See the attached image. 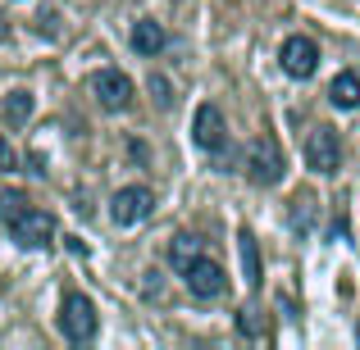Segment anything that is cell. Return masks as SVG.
Wrapping results in <instances>:
<instances>
[{
	"label": "cell",
	"mask_w": 360,
	"mask_h": 350,
	"mask_svg": "<svg viewBox=\"0 0 360 350\" xmlns=\"http://www.w3.org/2000/svg\"><path fill=\"white\" fill-rule=\"evenodd\" d=\"M283 60V73H292V78H310V73L319 69V46L310 41V36H288L278 51Z\"/></svg>",
	"instance_id": "obj_8"
},
{
	"label": "cell",
	"mask_w": 360,
	"mask_h": 350,
	"mask_svg": "<svg viewBox=\"0 0 360 350\" xmlns=\"http://www.w3.org/2000/svg\"><path fill=\"white\" fill-rule=\"evenodd\" d=\"M238 255H242V273H246V287H260L264 282V264H260V245H255L251 232H238Z\"/></svg>",
	"instance_id": "obj_10"
},
{
	"label": "cell",
	"mask_w": 360,
	"mask_h": 350,
	"mask_svg": "<svg viewBox=\"0 0 360 350\" xmlns=\"http://www.w3.org/2000/svg\"><path fill=\"white\" fill-rule=\"evenodd\" d=\"M192 137L201 150H210V155H219L224 150V114L214 105H196V119H192Z\"/></svg>",
	"instance_id": "obj_9"
},
{
	"label": "cell",
	"mask_w": 360,
	"mask_h": 350,
	"mask_svg": "<svg viewBox=\"0 0 360 350\" xmlns=\"http://www.w3.org/2000/svg\"><path fill=\"white\" fill-rule=\"evenodd\" d=\"M91 96L101 100V109H128L132 105V78L119 69H101L96 78H91Z\"/></svg>",
	"instance_id": "obj_7"
},
{
	"label": "cell",
	"mask_w": 360,
	"mask_h": 350,
	"mask_svg": "<svg viewBox=\"0 0 360 350\" xmlns=\"http://www.w3.org/2000/svg\"><path fill=\"white\" fill-rule=\"evenodd\" d=\"M132 51L137 55H160L165 51V27H160L155 18H141V23L132 27Z\"/></svg>",
	"instance_id": "obj_12"
},
{
	"label": "cell",
	"mask_w": 360,
	"mask_h": 350,
	"mask_svg": "<svg viewBox=\"0 0 360 350\" xmlns=\"http://www.w3.org/2000/svg\"><path fill=\"white\" fill-rule=\"evenodd\" d=\"M9 236H14L23 250H41V245L55 241V219L46 210H32V205H23L18 214H9Z\"/></svg>",
	"instance_id": "obj_1"
},
{
	"label": "cell",
	"mask_w": 360,
	"mask_h": 350,
	"mask_svg": "<svg viewBox=\"0 0 360 350\" xmlns=\"http://www.w3.org/2000/svg\"><path fill=\"white\" fill-rule=\"evenodd\" d=\"M238 332H246V337H260V323H255V318L246 314V309L238 314Z\"/></svg>",
	"instance_id": "obj_16"
},
{
	"label": "cell",
	"mask_w": 360,
	"mask_h": 350,
	"mask_svg": "<svg viewBox=\"0 0 360 350\" xmlns=\"http://www.w3.org/2000/svg\"><path fill=\"white\" fill-rule=\"evenodd\" d=\"M242 168H246V177H251L255 187H274L283 177V150H278V141L274 137H260V141H251L246 146V159H242Z\"/></svg>",
	"instance_id": "obj_2"
},
{
	"label": "cell",
	"mask_w": 360,
	"mask_h": 350,
	"mask_svg": "<svg viewBox=\"0 0 360 350\" xmlns=\"http://www.w3.org/2000/svg\"><path fill=\"white\" fill-rule=\"evenodd\" d=\"M0 41H9V23H5V18H0Z\"/></svg>",
	"instance_id": "obj_18"
},
{
	"label": "cell",
	"mask_w": 360,
	"mask_h": 350,
	"mask_svg": "<svg viewBox=\"0 0 360 350\" xmlns=\"http://www.w3.org/2000/svg\"><path fill=\"white\" fill-rule=\"evenodd\" d=\"M0 168H5V173H14V168H18V155H14V146H9L5 137H0Z\"/></svg>",
	"instance_id": "obj_15"
},
{
	"label": "cell",
	"mask_w": 360,
	"mask_h": 350,
	"mask_svg": "<svg viewBox=\"0 0 360 350\" xmlns=\"http://www.w3.org/2000/svg\"><path fill=\"white\" fill-rule=\"evenodd\" d=\"M328 100H333L338 109H356L360 105V73H338L333 78V87H328Z\"/></svg>",
	"instance_id": "obj_13"
},
{
	"label": "cell",
	"mask_w": 360,
	"mask_h": 350,
	"mask_svg": "<svg viewBox=\"0 0 360 350\" xmlns=\"http://www.w3.org/2000/svg\"><path fill=\"white\" fill-rule=\"evenodd\" d=\"M150 210H155V191L150 187H123V191H115V201H110V219L119 228H132V223L150 219Z\"/></svg>",
	"instance_id": "obj_4"
},
{
	"label": "cell",
	"mask_w": 360,
	"mask_h": 350,
	"mask_svg": "<svg viewBox=\"0 0 360 350\" xmlns=\"http://www.w3.org/2000/svg\"><path fill=\"white\" fill-rule=\"evenodd\" d=\"M60 332L69 337V342H91V337H96V305H91L82 291L64 296V305H60Z\"/></svg>",
	"instance_id": "obj_3"
},
{
	"label": "cell",
	"mask_w": 360,
	"mask_h": 350,
	"mask_svg": "<svg viewBox=\"0 0 360 350\" xmlns=\"http://www.w3.org/2000/svg\"><path fill=\"white\" fill-rule=\"evenodd\" d=\"M201 255H205V245H201V236H196V232H183V236L169 241V264H174L178 273H187V264L201 260Z\"/></svg>",
	"instance_id": "obj_11"
},
{
	"label": "cell",
	"mask_w": 360,
	"mask_h": 350,
	"mask_svg": "<svg viewBox=\"0 0 360 350\" xmlns=\"http://www.w3.org/2000/svg\"><path fill=\"white\" fill-rule=\"evenodd\" d=\"M5 119H9V123H27V119H32V91H9Z\"/></svg>",
	"instance_id": "obj_14"
},
{
	"label": "cell",
	"mask_w": 360,
	"mask_h": 350,
	"mask_svg": "<svg viewBox=\"0 0 360 350\" xmlns=\"http://www.w3.org/2000/svg\"><path fill=\"white\" fill-rule=\"evenodd\" d=\"M183 278H187V291H192L196 300H219L224 291H229V273H224L214 260H205V255L187 264Z\"/></svg>",
	"instance_id": "obj_5"
},
{
	"label": "cell",
	"mask_w": 360,
	"mask_h": 350,
	"mask_svg": "<svg viewBox=\"0 0 360 350\" xmlns=\"http://www.w3.org/2000/svg\"><path fill=\"white\" fill-rule=\"evenodd\" d=\"M356 337H360V323H356Z\"/></svg>",
	"instance_id": "obj_19"
},
{
	"label": "cell",
	"mask_w": 360,
	"mask_h": 350,
	"mask_svg": "<svg viewBox=\"0 0 360 350\" xmlns=\"http://www.w3.org/2000/svg\"><path fill=\"white\" fill-rule=\"evenodd\" d=\"M150 91H155L160 105H169V100H174V96H169V82H165V78H150Z\"/></svg>",
	"instance_id": "obj_17"
},
{
	"label": "cell",
	"mask_w": 360,
	"mask_h": 350,
	"mask_svg": "<svg viewBox=\"0 0 360 350\" xmlns=\"http://www.w3.org/2000/svg\"><path fill=\"white\" fill-rule=\"evenodd\" d=\"M306 164L315 173H338L342 168V141H338V128H315L306 141Z\"/></svg>",
	"instance_id": "obj_6"
}]
</instances>
